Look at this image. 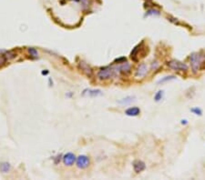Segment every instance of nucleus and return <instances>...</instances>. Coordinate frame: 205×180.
I'll return each mask as SVG.
<instances>
[{
    "label": "nucleus",
    "instance_id": "6ab92c4d",
    "mask_svg": "<svg viewBox=\"0 0 205 180\" xmlns=\"http://www.w3.org/2000/svg\"><path fill=\"white\" fill-rule=\"evenodd\" d=\"M186 120H181V124H186Z\"/></svg>",
    "mask_w": 205,
    "mask_h": 180
},
{
    "label": "nucleus",
    "instance_id": "423d86ee",
    "mask_svg": "<svg viewBox=\"0 0 205 180\" xmlns=\"http://www.w3.org/2000/svg\"><path fill=\"white\" fill-rule=\"evenodd\" d=\"M148 72V67L146 64H141L136 70L135 76L136 77H143Z\"/></svg>",
    "mask_w": 205,
    "mask_h": 180
},
{
    "label": "nucleus",
    "instance_id": "20e7f679",
    "mask_svg": "<svg viewBox=\"0 0 205 180\" xmlns=\"http://www.w3.org/2000/svg\"><path fill=\"white\" fill-rule=\"evenodd\" d=\"M77 166L79 168L85 169L89 166V158L87 156L81 155L77 158Z\"/></svg>",
    "mask_w": 205,
    "mask_h": 180
},
{
    "label": "nucleus",
    "instance_id": "f3484780",
    "mask_svg": "<svg viewBox=\"0 0 205 180\" xmlns=\"http://www.w3.org/2000/svg\"><path fill=\"white\" fill-rule=\"evenodd\" d=\"M190 111H191L193 114L197 115V116H201V114H202L201 109H200V108H193L190 109Z\"/></svg>",
    "mask_w": 205,
    "mask_h": 180
},
{
    "label": "nucleus",
    "instance_id": "2eb2a0df",
    "mask_svg": "<svg viewBox=\"0 0 205 180\" xmlns=\"http://www.w3.org/2000/svg\"><path fill=\"white\" fill-rule=\"evenodd\" d=\"M176 77L174 76H165V77H163V78H161L158 83L159 84H161V83H164V82H167V81H171V80H173V79H175Z\"/></svg>",
    "mask_w": 205,
    "mask_h": 180
},
{
    "label": "nucleus",
    "instance_id": "ddd939ff",
    "mask_svg": "<svg viewBox=\"0 0 205 180\" xmlns=\"http://www.w3.org/2000/svg\"><path fill=\"white\" fill-rule=\"evenodd\" d=\"M119 69H120V71L123 72V73H129V70H130V66H129L128 63H125L123 66H121L119 67Z\"/></svg>",
    "mask_w": 205,
    "mask_h": 180
},
{
    "label": "nucleus",
    "instance_id": "7ed1b4c3",
    "mask_svg": "<svg viewBox=\"0 0 205 180\" xmlns=\"http://www.w3.org/2000/svg\"><path fill=\"white\" fill-rule=\"evenodd\" d=\"M113 68L110 67V66H107V67H104L102 69H100L98 73V76L99 79H108L109 77L112 76L113 75Z\"/></svg>",
    "mask_w": 205,
    "mask_h": 180
},
{
    "label": "nucleus",
    "instance_id": "f03ea898",
    "mask_svg": "<svg viewBox=\"0 0 205 180\" xmlns=\"http://www.w3.org/2000/svg\"><path fill=\"white\" fill-rule=\"evenodd\" d=\"M168 66L175 71H186L188 70V66L178 60H171L168 62Z\"/></svg>",
    "mask_w": 205,
    "mask_h": 180
},
{
    "label": "nucleus",
    "instance_id": "1a4fd4ad",
    "mask_svg": "<svg viewBox=\"0 0 205 180\" xmlns=\"http://www.w3.org/2000/svg\"><path fill=\"white\" fill-rule=\"evenodd\" d=\"M101 91L99 89H86L84 90V92L82 93L83 96L85 95H88V96H90V97H97L99 95H101Z\"/></svg>",
    "mask_w": 205,
    "mask_h": 180
},
{
    "label": "nucleus",
    "instance_id": "f8f14e48",
    "mask_svg": "<svg viewBox=\"0 0 205 180\" xmlns=\"http://www.w3.org/2000/svg\"><path fill=\"white\" fill-rule=\"evenodd\" d=\"M132 101H133V98H132V97H127V98H125L119 100V103L121 104V105H128V104L131 103Z\"/></svg>",
    "mask_w": 205,
    "mask_h": 180
},
{
    "label": "nucleus",
    "instance_id": "a211bd4d",
    "mask_svg": "<svg viewBox=\"0 0 205 180\" xmlns=\"http://www.w3.org/2000/svg\"><path fill=\"white\" fill-rule=\"evenodd\" d=\"M153 15H160V12L158 11V10H155V9H151V10H149L147 13H146V16H153Z\"/></svg>",
    "mask_w": 205,
    "mask_h": 180
},
{
    "label": "nucleus",
    "instance_id": "dca6fc26",
    "mask_svg": "<svg viewBox=\"0 0 205 180\" xmlns=\"http://www.w3.org/2000/svg\"><path fill=\"white\" fill-rule=\"evenodd\" d=\"M28 52H29L30 56H32L37 57V56H38V53H37V49H35V48H33V47H29V48H28Z\"/></svg>",
    "mask_w": 205,
    "mask_h": 180
},
{
    "label": "nucleus",
    "instance_id": "39448f33",
    "mask_svg": "<svg viewBox=\"0 0 205 180\" xmlns=\"http://www.w3.org/2000/svg\"><path fill=\"white\" fill-rule=\"evenodd\" d=\"M76 161V156L74 154L72 153H67L64 156H63V162L66 166H72Z\"/></svg>",
    "mask_w": 205,
    "mask_h": 180
},
{
    "label": "nucleus",
    "instance_id": "9d476101",
    "mask_svg": "<svg viewBox=\"0 0 205 180\" xmlns=\"http://www.w3.org/2000/svg\"><path fill=\"white\" fill-rule=\"evenodd\" d=\"M11 169V166L9 163L8 162H3L0 164V171L3 172V173H8V171H10Z\"/></svg>",
    "mask_w": 205,
    "mask_h": 180
},
{
    "label": "nucleus",
    "instance_id": "4468645a",
    "mask_svg": "<svg viewBox=\"0 0 205 180\" xmlns=\"http://www.w3.org/2000/svg\"><path fill=\"white\" fill-rule=\"evenodd\" d=\"M162 98H163V91H162V90H160V91H158L155 94V96H154V99L157 102H159L161 99H162Z\"/></svg>",
    "mask_w": 205,
    "mask_h": 180
},
{
    "label": "nucleus",
    "instance_id": "6e6552de",
    "mask_svg": "<svg viewBox=\"0 0 205 180\" xmlns=\"http://www.w3.org/2000/svg\"><path fill=\"white\" fill-rule=\"evenodd\" d=\"M140 113H141V109L139 108H136V107L129 108L125 111V114L129 117H137V116L140 115Z\"/></svg>",
    "mask_w": 205,
    "mask_h": 180
},
{
    "label": "nucleus",
    "instance_id": "f257e3e1",
    "mask_svg": "<svg viewBox=\"0 0 205 180\" xmlns=\"http://www.w3.org/2000/svg\"><path fill=\"white\" fill-rule=\"evenodd\" d=\"M190 60L191 63V68L194 73L198 72L203 62L205 61V55H201L200 53H192L190 56Z\"/></svg>",
    "mask_w": 205,
    "mask_h": 180
},
{
    "label": "nucleus",
    "instance_id": "0eeeda50",
    "mask_svg": "<svg viewBox=\"0 0 205 180\" xmlns=\"http://www.w3.org/2000/svg\"><path fill=\"white\" fill-rule=\"evenodd\" d=\"M133 168H134V171L136 173H141L143 170H145L146 165H145L144 162H142L141 160H135L133 162Z\"/></svg>",
    "mask_w": 205,
    "mask_h": 180
},
{
    "label": "nucleus",
    "instance_id": "9b49d317",
    "mask_svg": "<svg viewBox=\"0 0 205 180\" xmlns=\"http://www.w3.org/2000/svg\"><path fill=\"white\" fill-rule=\"evenodd\" d=\"M80 66H81V68L82 69H84V71L87 73V75H89V76H90L91 75V73H92V70H91V68L89 67V66H88V65L87 64H85V63H81L80 64Z\"/></svg>",
    "mask_w": 205,
    "mask_h": 180
}]
</instances>
